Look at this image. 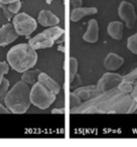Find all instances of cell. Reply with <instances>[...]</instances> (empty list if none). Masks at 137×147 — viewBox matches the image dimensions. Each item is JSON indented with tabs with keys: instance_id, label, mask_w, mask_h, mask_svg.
I'll return each mask as SVG.
<instances>
[{
	"instance_id": "cell-1",
	"label": "cell",
	"mask_w": 137,
	"mask_h": 147,
	"mask_svg": "<svg viewBox=\"0 0 137 147\" xmlns=\"http://www.w3.org/2000/svg\"><path fill=\"white\" fill-rule=\"evenodd\" d=\"M6 59L8 65L14 71L23 73L35 65L37 61V53L29 43H20L11 47L7 53Z\"/></svg>"
},
{
	"instance_id": "cell-2",
	"label": "cell",
	"mask_w": 137,
	"mask_h": 147,
	"mask_svg": "<svg viewBox=\"0 0 137 147\" xmlns=\"http://www.w3.org/2000/svg\"><path fill=\"white\" fill-rule=\"evenodd\" d=\"M5 107L13 114H23L29 109L30 102V88L23 81L17 82L7 92L4 100Z\"/></svg>"
},
{
	"instance_id": "cell-3",
	"label": "cell",
	"mask_w": 137,
	"mask_h": 147,
	"mask_svg": "<svg viewBox=\"0 0 137 147\" xmlns=\"http://www.w3.org/2000/svg\"><path fill=\"white\" fill-rule=\"evenodd\" d=\"M65 30L59 26H51L45 31L38 33L34 37L29 39L28 43L35 51L39 49H47L53 45L55 40L59 38L63 34Z\"/></svg>"
},
{
	"instance_id": "cell-4",
	"label": "cell",
	"mask_w": 137,
	"mask_h": 147,
	"mask_svg": "<svg viewBox=\"0 0 137 147\" xmlns=\"http://www.w3.org/2000/svg\"><path fill=\"white\" fill-rule=\"evenodd\" d=\"M55 96L49 90H47L39 82L35 83L30 89V102L35 107L45 110L47 109L55 101Z\"/></svg>"
},
{
	"instance_id": "cell-5",
	"label": "cell",
	"mask_w": 137,
	"mask_h": 147,
	"mask_svg": "<svg viewBox=\"0 0 137 147\" xmlns=\"http://www.w3.org/2000/svg\"><path fill=\"white\" fill-rule=\"evenodd\" d=\"M13 25L19 35L28 36L36 29L37 22L26 13H16L13 16Z\"/></svg>"
},
{
	"instance_id": "cell-6",
	"label": "cell",
	"mask_w": 137,
	"mask_h": 147,
	"mask_svg": "<svg viewBox=\"0 0 137 147\" xmlns=\"http://www.w3.org/2000/svg\"><path fill=\"white\" fill-rule=\"evenodd\" d=\"M118 15L125 22L128 28H132L137 20V14L135 11V7L132 3L122 1L118 7Z\"/></svg>"
},
{
	"instance_id": "cell-7",
	"label": "cell",
	"mask_w": 137,
	"mask_h": 147,
	"mask_svg": "<svg viewBox=\"0 0 137 147\" xmlns=\"http://www.w3.org/2000/svg\"><path fill=\"white\" fill-rule=\"evenodd\" d=\"M123 77L116 73H106L99 80L97 87L102 93L108 92L113 89H116L118 85L122 82Z\"/></svg>"
},
{
	"instance_id": "cell-8",
	"label": "cell",
	"mask_w": 137,
	"mask_h": 147,
	"mask_svg": "<svg viewBox=\"0 0 137 147\" xmlns=\"http://www.w3.org/2000/svg\"><path fill=\"white\" fill-rule=\"evenodd\" d=\"M19 34L15 30L14 25L10 22L6 23L0 28V47H6L16 40Z\"/></svg>"
},
{
	"instance_id": "cell-9",
	"label": "cell",
	"mask_w": 137,
	"mask_h": 147,
	"mask_svg": "<svg viewBox=\"0 0 137 147\" xmlns=\"http://www.w3.org/2000/svg\"><path fill=\"white\" fill-rule=\"evenodd\" d=\"M74 93L82 100V102H87L95 97L99 96L102 94L97 86H87V87H81L74 91Z\"/></svg>"
},
{
	"instance_id": "cell-10",
	"label": "cell",
	"mask_w": 137,
	"mask_h": 147,
	"mask_svg": "<svg viewBox=\"0 0 137 147\" xmlns=\"http://www.w3.org/2000/svg\"><path fill=\"white\" fill-rule=\"evenodd\" d=\"M83 39L89 43H95L99 39V24L96 19H90L88 28L83 35Z\"/></svg>"
},
{
	"instance_id": "cell-11",
	"label": "cell",
	"mask_w": 137,
	"mask_h": 147,
	"mask_svg": "<svg viewBox=\"0 0 137 147\" xmlns=\"http://www.w3.org/2000/svg\"><path fill=\"white\" fill-rule=\"evenodd\" d=\"M37 22L45 27H51L59 23V18L49 10H41L37 17Z\"/></svg>"
},
{
	"instance_id": "cell-12",
	"label": "cell",
	"mask_w": 137,
	"mask_h": 147,
	"mask_svg": "<svg viewBox=\"0 0 137 147\" xmlns=\"http://www.w3.org/2000/svg\"><path fill=\"white\" fill-rule=\"evenodd\" d=\"M124 63V59L122 57H120L119 55L114 53H110L107 55V57L104 59V67L106 69L110 71H116L119 67H122V65Z\"/></svg>"
},
{
	"instance_id": "cell-13",
	"label": "cell",
	"mask_w": 137,
	"mask_h": 147,
	"mask_svg": "<svg viewBox=\"0 0 137 147\" xmlns=\"http://www.w3.org/2000/svg\"><path fill=\"white\" fill-rule=\"evenodd\" d=\"M98 13V9L96 7H78V8L72 9L71 12V21L73 22H78L79 20L85 16L89 15H94Z\"/></svg>"
},
{
	"instance_id": "cell-14",
	"label": "cell",
	"mask_w": 137,
	"mask_h": 147,
	"mask_svg": "<svg viewBox=\"0 0 137 147\" xmlns=\"http://www.w3.org/2000/svg\"><path fill=\"white\" fill-rule=\"evenodd\" d=\"M38 82L40 83L41 85H43L47 90H49L51 92H53V94H55V95L59 94V91H61V88H59V84L45 73H41L40 71V74H39V76H38Z\"/></svg>"
},
{
	"instance_id": "cell-15",
	"label": "cell",
	"mask_w": 137,
	"mask_h": 147,
	"mask_svg": "<svg viewBox=\"0 0 137 147\" xmlns=\"http://www.w3.org/2000/svg\"><path fill=\"white\" fill-rule=\"evenodd\" d=\"M108 34L112 38L116 40H121L123 37V31H124V24L120 21H112L108 24L107 27Z\"/></svg>"
},
{
	"instance_id": "cell-16",
	"label": "cell",
	"mask_w": 137,
	"mask_h": 147,
	"mask_svg": "<svg viewBox=\"0 0 137 147\" xmlns=\"http://www.w3.org/2000/svg\"><path fill=\"white\" fill-rule=\"evenodd\" d=\"M39 74H40L39 69H26L21 75V81H23L28 86H33L35 83L38 82Z\"/></svg>"
},
{
	"instance_id": "cell-17",
	"label": "cell",
	"mask_w": 137,
	"mask_h": 147,
	"mask_svg": "<svg viewBox=\"0 0 137 147\" xmlns=\"http://www.w3.org/2000/svg\"><path fill=\"white\" fill-rule=\"evenodd\" d=\"M78 73V61L76 57H70V83H73Z\"/></svg>"
},
{
	"instance_id": "cell-18",
	"label": "cell",
	"mask_w": 137,
	"mask_h": 147,
	"mask_svg": "<svg viewBox=\"0 0 137 147\" xmlns=\"http://www.w3.org/2000/svg\"><path fill=\"white\" fill-rule=\"evenodd\" d=\"M134 86H135V85L132 84V83L122 81V82L118 85V87H117V88H118V90L120 91L122 94L127 95V94H130V93L133 92V90H134Z\"/></svg>"
},
{
	"instance_id": "cell-19",
	"label": "cell",
	"mask_w": 137,
	"mask_h": 147,
	"mask_svg": "<svg viewBox=\"0 0 137 147\" xmlns=\"http://www.w3.org/2000/svg\"><path fill=\"white\" fill-rule=\"evenodd\" d=\"M9 85H10V82L7 79H3L2 83L0 85V102L1 103L4 102L7 92L9 91Z\"/></svg>"
},
{
	"instance_id": "cell-20",
	"label": "cell",
	"mask_w": 137,
	"mask_h": 147,
	"mask_svg": "<svg viewBox=\"0 0 137 147\" xmlns=\"http://www.w3.org/2000/svg\"><path fill=\"white\" fill-rule=\"evenodd\" d=\"M82 104V100L75 94L74 92L70 93V108H71V113L78 108L80 105Z\"/></svg>"
},
{
	"instance_id": "cell-21",
	"label": "cell",
	"mask_w": 137,
	"mask_h": 147,
	"mask_svg": "<svg viewBox=\"0 0 137 147\" xmlns=\"http://www.w3.org/2000/svg\"><path fill=\"white\" fill-rule=\"evenodd\" d=\"M127 47L131 53L137 55V33L130 36L127 40Z\"/></svg>"
},
{
	"instance_id": "cell-22",
	"label": "cell",
	"mask_w": 137,
	"mask_h": 147,
	"mask_svg": "<svg viewBox=\"0 0 137 147\" xmlns=\"http://www.w3.org/2000/svg\"><path fill=\"white\" fill-rule=\"evenodd\" d=\"M9 71V65L8 63H5V61H0V85L2 83L4 76L8 73Z\"/></svg>"
},
{
	"instance_id": "cell-23",
	"label": "cell",
	"mask_w": 137,
	"mask_h": 147,
	"mask_svg": "<svg viewBox=\"0 0 137 147\" xmlns=\"http://www.w3.org/2000/svg\"><path fill=\"white\" fill-rule=\"evenodd\" d=\"M5 5H6L7 8H8L14 15L16 14V13H18V11L20 10V8H21L20 0L15 1V2H12V3H9V4H5Z\"/></svg>"
},
{
	"instance_id": "cell-24",
	"label": "cell",
	"mask_w": 137,
	"mask_h": 147,
	"mask_svg": "<svg viewBox=\"0 0 137 147\" xmlns=\"http://www.w3.org/2000/svg\"><path fill=\"white\" fill-rule=\"evenodd\" d=\"M122 81L132 83V84L135 85V84H136V82H137V71L135 69V71H131L130 74H128V75L124 76V77H123V80Z\"/></svg>"
},
{
	"instance_id": "cell-25",
	"label": "cell",
	"mask_w": 137,
	"mask_h": 147,
	"mask_svg": "<svg viewBox=\"0 0 137 147\" xmlns=\"http://www.w3.org/2000/svg\"><path fill=\"white\" fill-rule=\"evenodd\" d=\"M0 8L2 9L3 13H4L5 17H6L7 20H10V19L13 18V16H14V14H13L12 12H11L10 10H9L8 8H7V6L5 4H2V3H0Z\"/></svg>"
},
{
	"instance_id": "cell-26",
	"label": "cell",
	"mask_w": 137,
	"mask_h": 147,
	"mask_svg": "<svg viewBox=\"0 0 137 147\" xmlns=\"http://www.w3.org/2000/svg\"><path fill=\"white\" fill-rule=\"evenodd\" d=\"M137 110V96L135 97L134 99L131 100V103H130V106H129L128 110H127V113L130 114V113H133Z\"/></svg>"
},
{
	"instance_id": "cell-27",
	"label": "cell",
	"mask_w": 137,
	"mask_h": 147,
	"mask_svg": "<svg viewBox=\"0 0 137 147\" xmlns=\"http://www.w3.org/2000/svg\"><path fill=\"white\" fill-rule=\"evenodd\" d=\"M82 5H83L82 0H70V6L72 9L78 8V7H81Z\"/></svg>"
},
{
	"instance_id": "cell-28",
	"label": "cell",
	"mask_w": 137,
	"mask_h": 147,
	"mask_svg": "<svg viewBox=\"0 0 137 147\" xmlns=\"http://www.w3.org/2000/svg\"><path fill=\"white\" fill-rule=\"evenodd\" d=\"M8 113H10V111L5 106H3L2 103L0 102V114H8Z\"/></svg>"
},
{
	"instance_id": "cell-29",
	"label": "cell",
	"mask_w": 137,
	"mask_h": 147,
	"mask_svg": "<svg viewBox=\"0 0 137 147\" xmlns=\"http://www.w3.org/2000/svg\"><path fill=\"white\" fill-rule=\"evenodd\" d=\"M51 113L53 114H63L65 113V109H53V110H51Z\"/></svg>"
},
{
	"instance_id": "cell-30",
	"label": "cell",
	"mask_w": 137,
	"mask_h": 147,
	"mask_svg": "<svg viewBox=\"0 0 137 147\" xmlns=\"http://www.w3.org/2000/svg\"><path fill=\"white\" fill-rule=\"evenodd\" d=\"M15 1H18V0H0V3H2V4H9V3L15 2Z\"/></svg>"
},
{
	"instance_id": "cell-31",
	"label": "cell",
	"mask_w": 137,
	"mask_h": 147,
	"mask_svg": "<svg viewBox=\"0 0 137 147\" xmlns=\"http://www.w3.org/2000/svg\"><path fill=\"white\" fill-rule=\"evenodd\" d=\"M136 71H137V69H136Z\"/></svg>"
}]
</instances>
